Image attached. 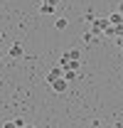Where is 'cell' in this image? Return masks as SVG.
<instances>
[{
  "label": "cell",
  "mask_w": 123,
  "mask_h": 128,
  "mask_svg": "<svg viewBox=\"0 0 123 128\" xmlns=\"http://www.w3.org/2000/svg\"><path fill=\"white\" fill-rule=\"evenodd\" d=\"M108 25H111V22H108V17H96V20L91 22V32L98 37V34H104V32H106Z\"/></svg>",
  "instance_id": "obj_1"
},
{
  "label": "cell",
  "mask_w": 123,
  "mask_h": 128,
  "mask_svg": "<svg viewBox=\"0 0 123 128\" xmlns=\"http://www.w3.org/2000/svg\"><path fill=\"white\" fill-rule=\"evenodd\" d=\"M59 79H64V69H62V66H54V69H52V72L44 76V81L49 84V86H52L54 81H59Z\"/></svg>",
  "instance_id": "obj_2"
},
{
  "label": "cell",
  "mask_w": 123,
  "mask_h": 128,
  "mask_svg": "<svg viewBox=\"0 0 123 128\" xmlns=\"http://www.w3.org/2000/svg\"><path fill=\"white\" fill-rule=\"evenodd\" d=\"M59 66L64 69V72H79V66H81V62H69V59H64V57H62Z\"/></svg>",
  "instance_id": "obj_3"
},
{
  "label": "cell",
  "mask_w": 123,
  "mask_h": 128,
  "mask_svg": "<svg viewBox=\"0 0 123 128\" xmlns=\"http://www.w3.org/2000/svg\"><path fill=\"white\" fill-rule=\"evenodd\" d=\"M66 89H69V81L66 79H59V81L52 84V91H54V94H66Z\"/></svg>",
  "instance_id": "obj_4"
},
{
  "label": "cell",
  "mask_w": 123,
  "mask_h": 128,
  "mask_svg": "<svg viewBox=\"0 0 123 128\" xmlns=\"http://www.w3.org/2000/svg\"><path fill=\"white\" fill-rule=\"evenodd\" d=\"M64 59H69V62H81V52H79V49H66V52H64Z\"/></svg>",
  "instance_id": "obj_5"
},
{
  "label": "cell",
  "mask_w": 123,
  "mask_h": 128,
  "mask_svg": "<svg viewBox=\"0 0 123 128\" xmlns=\"http://www.w3.org/2000/svg\"><path fill=\"white\" fill-rule=\"evenodd\" d=\"M22 54H25V49H22V44H20V42H15V44H12V47H10V52H8V57H22Z\"/></svg>",
  "instance_id": "obj_6"
},
{
  "label": "cell",
  "mask_w": 123,
  "mask_h": 128,
  "mask_svg": "<svg viewBox=\"0 0 123 128\" xmlns=\"http://www.w3.org/2000/svg\"><path fill=\"white\" fill-rule=\"evenodd\" d=\"M108 22H111V25H123V15L121 12H111V15H108Z\"/></svg>",
  "instance_id": "obj_7"
},
{
  "label": "cell",
  "mask_w": 123,
  "mask_h": 128,
  "mask_svg": "<svg viewBox=\"0 0 123 128\" xmlns=\"http://www.w3.org/2000/svg\"><path fill=\"white\" fill-rule=\"evenodd\" d=\"M54 8H57V5H49V2H47V5H40V12H42V15H54Z\"/></svg>",
  "instance_id": "obj_8"
},
{
  "label": "cell",
  "mask_w": 123,
  "mask_h": 128,
  "mask_svg": "<svg viewBox=\"0 0 123 128\" xmlns=\"http://www.w3.org/2000/svg\"><path fill=\"white\" fill-rule=\"evenodd\" d=\"M66 25H69L66 17H57V20H54V27H57V30H66Z\"/></svg>",
  "instance_id": "obj_9"
},
{
  "label": "cell",
  "mask_w": 123,
  "mask_h": 128,
  "mask_svg": "<svg viewBox=\"0 0 123 128\" xmlns=\"http://www.w3.org/2000/svg\"><path fill=\"white\" fill-rule=\"evenodd\" d=\"M81 40H84L86 44H94V42H96V34H94L91 30H89V32H84V37H81Z\"/></svg>",
  "instance_id": "obj_10"
},
{
  "label": "cell",
  "mask_w": 123,
  "mask_h": 128,
  "mask_svg": "<svg viewBox=\"0 0 123 128\" xmlns=\"http://www.w3.org/2000/svg\"><path fill=\"white\" fill-rule=\"evenodd\" d=\"M64 79H66V81H74V79H79V76H76V72H64Z\"/></svg>",
  "instance_id": "obj_11"
},
{
  "label": "cell",
  "mask_w": 123,
  "mask_h": 128,
  "mask_svg": "<svg viewBox=\"0 0 123 128\" xmlns=\"http://www.w3.org/2000/svg\"><path fill=\"white\" fill-rule=\"evenodd\" d=\"M86 22H94V20H96V12H94V10H86Z\"/></svg>",
  "instance_id": "obj_12"
},
{
  "label": "cell",
  "mask_w": 123,
  "mask_h": 128,
  "mask_svg": "<svg viewBox=\"0 0 123 128\" xmlns=\"http://www.w3.org/2000/svg\"><path fill=\"white\" fill-rule=\"evenodd\" d=\"M2 128H17V123H15V121H5V126H2Z\"/></svg>",
  "instance_id": "obj_13"
},
{
  "label": "cell",
  "mask_w": 123,
  "mask_h": 128,
  "mask_svg": "<svg viewBox=\"0 0 123 128\" xmlns=\"http://www.w3.org/2000/svg\"><path fill=\"white\" fill-rule=\"evenodd\" d=\"M15 123H17V128H27V126H25V118H17Z\"/></svg>",
  "instance_id": "obj_14"
},
{
  "label": "cell",
  "mask_w": 123,
  "mask_h": 128,
  "mask_svg": "<svg viewBox=\"0 0 123 128\" xmlns=\"http://www.w3.org/2000/svg\"><path fill=\"white\" fill-rule=\"evenodd\" d=\"M47 2L49 5H57V0H40V5H47Z\"/></svg>",
  "instance_id": "obj_15"
},
{
  "label": "cell",
  "mask_w": 123,
  "mask_h": 128,
  "mask_svg": "<svg viewBox=\"0 0 123 128\" xmlns=\"http://www.w3.org/2000/svg\"><path fill=\"white\" fill-rule=\"evenodd\" d=\"M116 44H118V47L123 49V37H118V40H116Z\"/></svg>",
  "instance_id": "obj_16"
},
{
  "label": "cell",
  "mask_w": 123,
  "mask_h": 128,
  "mask_svg": "<svg viewBox=\"0 0 123 128\" xmlns=\"http://www.w3.org/2000/svg\"><path fill=\"white\" fill-rule=\"evenodd\" d=\"M118 12H121V15H123V2H121V5H118Z\"/></svg>",
  "instance_id": "obj_17"
},
{
  "label": "cell",
  "mask_w": 123,
  "mask_h": 128,
  "mask_svg": "<svg viewBox=\"0 0 123 128\" xmlns=\"http://www.w3.org/2000/svg\"><path fill=\"white\" fill-rule=\"evenodd\" d=\"M0 59H2V52H0Z\"/></svg>",
  "instance_id": "obj_18"
},
{
  "label": "cell",
  "mask_w": 123,
  "mask_h": 128,
  "mask_svg": "<svg viewBox=\"0 0 123 128\" xmlns=\"http://www.w3.org/2000/svg\"><path fill=\"white\" fill-rule=\"evenodd\" d=\"M27 128H32V126H27Z\"/></svg>",
  "instance_id": "obj_19"
}]
</instances>
